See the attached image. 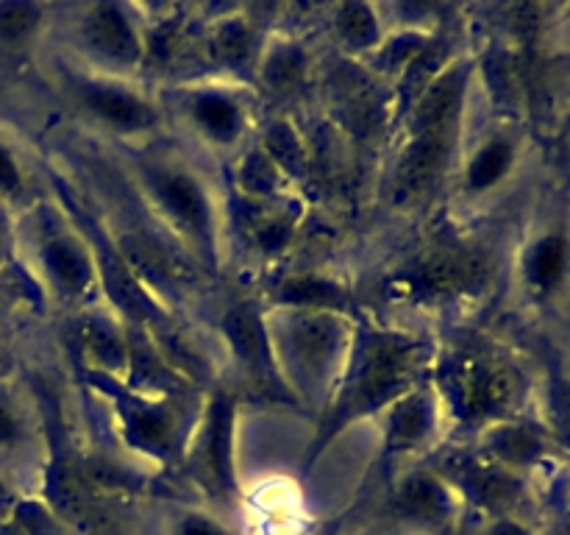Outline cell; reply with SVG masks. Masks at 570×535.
<instances>
[{"instance_id":"cell-8","label":"cell","mask_w":570,"mask_h":535,"mask_svg":"<svg viewBox=\"0 0 570 535\" xmlns=\"http://www.w3.org/2000/svg\"><path fill=\"white\" fill-rule=\"evenodd\" d=\"M239 412H243V401L223 379L206 388L198 421L176 471L187 479L189 488L198 490L206 507L223 516L237 513L245 496L237 451Z\"/></svg>"},{"instance_id":"cell-14","label":"cell","mask_w":570,"mask_h":535,"mask_svg":"<svg viewBox=\"0 0 570 535\" xmlns=\"http://www.w3.org/2000/svg\"><path fill=\"white\" fill-rule=\"evenodd\" d=\"M373 424H379V435H382V449L376 457V466L382 468H399L406 460H426L451 438L443 405L432 382L406 393Z\"/></svg>"},{"instance_id":"cell-15","label":"cell","mask_w":570,"mask_h":535,"mask_svg":"<svg viewBox=\"0 0 570 535\" xmlns=\"http://www.w3.org/2000/svg\"><path fill=\"white\" fill-rule=\"evenodd\" d=\"M440 477L454 488L462 507L482 513L484 518L518 516V505L523 499L521 474L488 460L473 451H443L438 449L426 457Z\"/></svg>"},{"instance_id":"cell-31","label":"cell","mask_w":570,"mask_h":535,"mask_svg":"<svg viewBox=\"0 0 570 535\" xmlns=\"http://www.w3.org/2000/svg\"><path fill=\"white\" fill-rule=\"evenodd\" d=\"M26 195V173L14 150L0 139V201H17Z\"/></svg>"},{"instance_id":"cell-6","label":"cell","mask_w":570,"mask_h":535,"mask_svg":"<svg viewBox=\"0 0 570 535\" xmlns=\"http://www.w3.org/2000/svg\"><path fill=\"white\" fill-rule=\"evenodd\" d=\"M78 373L104 401L111 432L131 455L154 463L156 471H178L206 390H139L104 373Z\"/></svg>"},{"instance_id":"cell-2","label":"cell","mask_w":570,"mask_h":535,"mask_svg":"<svg viewBox=\"0 0 570 535\" xmlns=\"http://www.w3.org/2000/svg\"><path fill=\"white\" fill-rule=\"evenodd\" d=\"M128 184L156 232L200 273L220 276L226 262L228 204L217 184L184 150L150 139L122 148Z\"/></svg>"},{"instance_id":"cell-9","label":"cell","mask_w":570,"mask_h":535,"mask_svg":"<svg viewBox=\"0 0 570 535\" xmlns=\"http://www.w3.org/2000/svg\"><path fill=\"white\" fill-rule=\"evenodd\" d=\"M495 262L488 249L471 240L445 237L429 243L384 279L382 293L399 304L445 310L473 301L493 284Z\"/></svg>"},{"instance_id":"cell-10","label":"cell","mask_w":570,"mask_h":535,"mask_svg":"<svg viewBox=\"0 0 570 535\" xmlns=\"http://www.w3.org/2000/svg\"><path fill=\"white\" fill-rule=\"evenodd\" d=\"M165 115L212 154L239 156L256 132L259 95L250 84L215 76H193L167 87L161 100Z\"/></svg>"},{"instance_id":"cell-36","label":"cell","mask_w":570,"mask_h":535,"mask_svg":"<svg viewBox=\"0 0 570 535\" xmlns=\"http://www.w3.org/2000/svg\"><path fill=\"white\" fill-rule=\"evenodd\" d=\"M11 304V293H6V288H0V321L6 318V310H9Z\"/></svg>"},{"instance_id":"cell-20","label":"cell","mask_w":570,"mask_h":535,"mask_svg":"<svg viewBox=\"0 0 570 535\" xmlns=\"http://www.w3.org/2000/svg\"><path fill=\"white\" fill-rule=\"evenodd\" d=\"M267 310H328L343 315H362L354 293L337 276L317 271L287 273L262 299Z\"/></svg>"},{"instance_id":"cell-11","label":"cell","mask_w":570,"mask_h":535,"mask_svg":"<svg viewBox=\"0 0 570 535\" xmlns=\"http://www.w3.org/2000/svg\"><path fill=\"white\" fill-rule=\"evenodd\" d=\"M217 338L226 354V373L217 379H223L243 405L256 401L265 407L298 410V401L278 371L267 334V310L259 299L245 295L223 307L217 318Z\"/></svg>"},{"instance_id":"cell-27","label":"cell","mask_w":570,"mask_h":535,"mask_svg":"<svg viewBox=\"0 0 570 535\" xmlns=\"http://www.w3.org/2000/svg\"><path fill=\"white\" fill-rule=\"evenodd\" d=\"M262 150L276 162L278 171L289 178L293 187L309 182L312 176V150L306 143V134L295 126L289 117H273L259 128L256 139Z\"/></svg>"},{"instance_id":"cell-7","label":"cell","mask_w":570,"mask_h":535,"mask_svg":"<svg viewBox=\"0 0 570 535\" xmlns=\"http://www.w3.org/2000/svg\"><path fill=\"white\" fill-rule=\"evenodd\" d=\"M28 254L26 271L39 293L70 312L104 299L92 243L61 201H42L28 212Z\"/></svg>"},{"instance_id":"cell-28","label":"cell","mask_w":570,"mask_h":535,"mask_svg":"<svg viewBox=\"0 0 570 535\" xmlns=\"http://www.w3.org/2000/svg\"><path fill=\"white\" fill-rule=\"evenodd\" d=\"M293 184L276 167V162L256 143L234 156V195L250 201H276L293 195Z\"/></svg>"},{"instance_id":"cell-12","label":"cell","mask_w":570,"mask_h":535,"mask_svg":"<svg viewBox=\"0 0 570 535\" xmlns=\"http://www.w3.org/2000/svg\"><path fill=\"white\" fill-rule=\"evenodd\" d=\"M67 87H70L76 109L83 111V117L98 132L120 139L122 148L150 143L165 128L167 115L161 109V100L137 81L100 76V72L72 65Z\"/></svg>"},{"instance_id":"cell-34","label":"cell","mask_w":570,"mask_h":535,"mask_svg":"<svg viewBox=\"0 0 570 535\" xmlns=\"http://www.w3.org/2000/svg\"><path fill=\"white\" fill-rule=\"evenodd\" d=\"M6 256H9V228H6L3 217H0V271L6 268Z\"/></svg>"},{"instance_id":"cell-32","label":"cell","mask_w":570,"mask_h":535,"mask_svg":"<svg viewBox=\"0 0 570 535\" xmlns=\"http://www.w3.org/2000/svg\"><path fill=\"white\" fill-rule=\"evenodd\" d=\"M479 535H534V529L521 516H499L488 518Z\"/></svg>"},{"instance_id":"cell-16","label":"cell","mask_w":570,"mask_h":535,"mask_svg":"<svg viewBox=\"0 0 570 535\" xmlns=\"http://www.w3.org/2000/svg\"><path fill=\"white\" fill-rule=\"evenodd\" d=\"M462 510L460 496L429 460L401 468L384 499V513L417 535L449 533Z\"/></svg>"},{"instance_id":"cell-21","label":"cell","mask_w":570,"mask_h":535,"mask_svg":"<svg viewBox=\"0 0 570 535\" xmlns=\"http://www.w3.org/2000/svg\"><path fill=\"white\" fill-rule=\"evenodd\" d=\"M239 204V223L248 249L259 256H276L289 245V240L298 232V221L304 215V206L295 195L276 201H250L234 195Z\"/></svg>"},{"instance_id":"cell-23","label":"cell","mask_w":570,"mask_h":535,"mask_svg":"<svg viewBox=\"0 0 570 535\" xmlns=\"http://www.w3.org/2000/svg\"><path fill=\"white\" fill-rule=\"evenodd\" d=\"M309 81V50L304 42L293 37L265 39L259 61L254 72V89L273 95L278 100H289L304 93V84Z\"/></svg>"},{"instance_id":"cell-29","label":"cell","mask_w":570,"mask_h":535,"mask_svg":"<svg viewBox=\"0 0 570 535\" xmlns=\"http://www.w3.org/2000/svg\"><path fill=\"white\" fill-rule=\"evenodd\" d=\"M167 535H239L234 529L232 518L212 507L184 505L176 507L167 524Z\"/></svg>"},{"instance_id":"cell-22","label":"cell","mask_w":570,"mask_h":535,"mask_svg":"<svg viewBox=\"0 0 570 535\" xmlns=\"http://www.w3.org/2000/svg\"><path fill=\"white\" fill-rule=\"evenodd\" d=\"M518 162V145L507 132H493L473 148H462L456 165V187L465 198H484L510 178Z\"/></svg>"},{"instance_id":"cell-26","label":"cell","mask_w":570,"mask_h":535,"mask_svg":"<svg viewBox=\"0 0 570 535\" xmlns=\"http://www.w3.org/2000/svg\"><path fill=\"white\" fill-rule=\"evenodd\" d=\"M570 273V237L566 232H543L521 256L523 288L532 295H551Z\"/></svg>"},{"instance_id":"cell-19","label":"cell","mask_w":570,"mask_h":535,"mask_svg":"<svg viewBox=\"0 0 570 535\" xmlns=\"http://www.w3.org/2000/svg\"><path fill=\"white\" fill-rule=\"evenodd\" d=\"M48 460V432L42 416L26 393L11 382L0 379V474L31 471L33 479L42 477Z\"/></svg>"},{"instance_id":"cell-4","label":"cell","mask_w":570,"mask_h":535,"mask_svg":"<svg viewBox=\"0 0 570 535\" xmlns=\"http://www.w3.org/2000/svg\"><path fill=\"white\" fill-rule=\"evenodd\" d=\"M429 382L451 435H479L521 410L523 373L504 351L479 340L440 343Z\"/></svg>"},{"instance_id":"cell-35","label":"cell","mask_w":570,"mask_h":535,"mask_svg":"<svg viewBox=\"0 0 570 535\" xmlns=\"http://www.w3.org/2000/svg\"><path fill=\"white\" fill-rule=\"evenodd\" d=\"M3 505H11V507H14L17 502H11L9 488H6V483H3V474H0V507H3Z\"/></svg>"},{"instance_id":"cell-5","label":"cell","mask_w":570,"mask_h":535,"mask_svg":"<svg viewBox=\"0 0 570 535\" xmlns=\"http://www.w3.org/2000/svg\"><path fill=\"white\" fill-rule=\"evenodd\" d=\"M356 318L328 310H267V334L278 371L298 410L309 412L315 421L343 377Z\"/></svg>"},{"instance_id":"cell-13","label":"cell","mask_w":570,"mask_h":535,"mask_svg":"<svg viewBox=\"0 0 570 535\" xmlns=\"http://www.w3.org/2000/svg\"><path fill=\"white\" fill-rule=\"evenodd\" d=\"M72 50L83 70L137 81L148 61L142 6L89 3L72 17Z\"/></svg>"},{"instance_id":"cell-25","label":"cell","mask_w":570,"mask_h":535,"mask_svg":"<svg viewBox=\"0 0 570 535\" xmlns=\"http://www.w3.org/2000/svg\"><path fill=\"white\" fill-rule=\"evenodd\" d=\"M476 444L479 455L510 468L515 474H523L527 468H532L546 455V440L540 435V429L521 421V418H510V421H501L482 429L476 435Z\"/></svg>"},{"instance_id":"cell-3","label":"cell","mask_w":570,"mask_h":535,"mask_svg":"<svg viewBox=\"0 0 570 535\" xmlns=\"http://www.w3.org/2000/svg\"><path fill=\"white\" fill-rule=\"evenodd\" d=\"M473 61L454 56L429 87L412 100L393 132L387 201L395 210H415L440 193L460 165L465 148V111L473 87Z\"/></svg>"},{"instance_id":"cell-30","label":"cell","mask_w":570,"mask_h":535,"mask_svg":"<svg viewBox=\"0 0 570 535\" xmlns=\"http://www.w3.org/2000/svg\"><path fill=\"white\" fill-rule=\"evenodd\" d=\"M45 9L37 3H0V42L22 45L42 26Z\"/></svg>"},{"instance_id":"cell-18","label":"cell","mask_w":570,"mask_h":535,"mask_svg":"<svg viewBox=\"0 0 570 535\" xmlns=\"http://www.w3.org/2000/svg\"><path fill=\"white\" fill-rule=\"evenodd\" d=\"M265 39L243 9H232L206 20L198 37V54L212 67L209 76L254 87L256 61Z\"/></svg>"},{"instance_id":"cell-24","label":"cell","mask_w":570,"mask_h":535,"mask_svg":"<svg viewBox=\"0 0 570 535\" xmlns=\"http://www.w3.org/2000/svg\"><path fill=\"white\" fill-rule=\"evenodd\" d=\"M384 14L379 6L373 3H340L332 6L328 11V31H332L334 42L343 50L345 59L365 61L382 48L384 37H387V26H384Z\"/></svg>"},{"instance_id":"cell-17","label":"cell","mask_w":570,"mask_h":535,"mask_svg":"<svg viewBox=\"0 0 570 535\" xmlns=\"http://www.w3.org/2000/svg\"><path fill=\"white\" fill-rule=\"evenodd\" d=\"M70 346L78 371L126 382L131 371V327L106 304L72 312Z\"/></svg>"},{"instance_id":"cell-1","label":"cell","mask_w":570,"mask_h":535,"mask_svg":"<svg viewBox=\"0 0 570 535\" xmlns=\"http://www.w3.org/2000/svg\"><path fill=\"white\" fill-rule=\"evenodd\" d=\"M440 340L412 329L373 321L362 312L356 318L354 343L337 388L326 410L315 421L301 468L312 471L315 463L362 421H376L387 407L404 399L432 379Z\"/></svg>"},{"instance_id":"cell-33","label":"cell","mask_w":570,"mask_h":535,"mask_svg":"<svg viewBox=\"0 0 570 535\" xmlns=\"http://www.w3.org/2000/svg\"><path fill=\"white\" fill-rule=\"evenodd\" d=\"M560 427H562V435H566L568 444H570V388L562 390V399H560Z\"/></svg>"}]
</instances>
